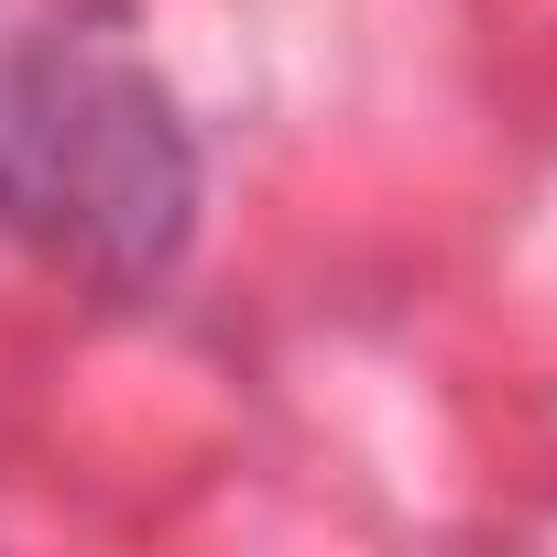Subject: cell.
Wrapping results in <instances>:
<instances>
[{
  "mask_svg": "<svg viewBox=\"0 0 557 557\" xmlns=\"http://www.w3.org/2000/svg\"><path fill=\"white\" fill-rule=\"evenodd\" d=\"M197 132L110 12L0 23V230L45 273L132 307L197 240Z\"/></svg>",
  "mask_w": 557,
  "mask_h": 557,
  "instance_id": "obj_1",
  "label": "cell"
}]
</instances>
